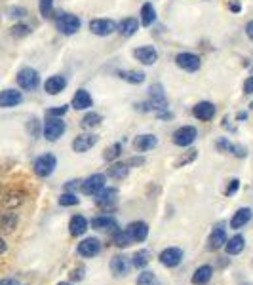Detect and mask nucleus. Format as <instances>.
Wrapping results in <instances>:
<instances>
[{"label":"nucleus","instance_id":"nucleus-1","mask_svg":"<svg viewBox=\"0 0 253 285\" xmlns=\"http://www.w3.org/2000/svg\"><path fill=\"white\" fill-rule=\"evenodd\" d=\"M55 167H57V158L50 152L38 156L33 164V169L38 177H50V175L55 171Z\"/></svg>","mask_w":253,"mask_h":285},{"label":"nucleus","instance_id":"nucleus-2","mask_svg":"<svg viewBox=\"0 0 253 285\" xmlns=\"http://www.w3.org/2000/svg\"><path fill=\"white\" fill-rule=\"evenodd\" d=\"M40 84V76L38 73L31 69V67H23L19 73H17V86L25 92H34Z\"/></svg>","mask_w":253,"mask_h":285},{"label":"nucleus","instance_id":"nucleus-3","mask_svg":"<svg viewBox=\"0 0 253 285\" xmlns=\"http://www.w3.org/2000/svg\"><path fill=\"white\" fill-rule=\"evenodd\" d=\"M55 27L61 34L65 36H71V34H76L80 31V19L73 13H61L59 17L55 19Z\"/></svg>","mask_w":253,"mask_h":285},{"label":"nucleus","instance_id":"nucleus-4","mask_svg":"<svg viewBox=\"0 0 253 285\" xmlns=\"http://www.w3.org/2000/svg\"><path fill=\"white\" fill-rule=\"evenodd\" d=\"M105 183H107V175H103V173H93L86 181H82L80 190L86 194V196H95V194L101 192L105 188Z\"/></svg>","mask_w":253,"mask_h":285},{"label":"nucleus","instance_id":"nucleus-5","mask_svg":"<svg viewBox=\"0 0 253 285\" xmlns=\"http://www.w3.org/2000/svg\"><path fill=\"white\" fill-rule=\"evenodd\" d=\"M65 133V122L61 118H50L48 116L46 124H44V137L48 141H57Z\"/></svg>","mask_w":253,"mask_h":285},{"label":"nucleus","instance_id":"nucleus-6","mask_svg":"<svg viewBox=\"0 0 253 285\" xmlns=\"http://www.w3.org/2000/svg\"><path fill=\"white\" fill-rule=\"evenodd\" d=\"M101 251V242L97 238H86L82 239L76 247V253L84 259H92V257H97Z\"/></svg>","mask_w":253,"mask_h":285},{"label":"nucleus","instance_id":"nucleus-7","mask_svg":"<svg viewBox=\"0 0 253 285\" xmlns=\"http://www.w3.org/2000/svg\"><path fill=\"white\" fill-rule=\"evenodd\" d=\"M196 135H198L196 127L183 126V127H179L177 131L173 133V143H175L177 146H188V145H193L194 141H196Z\"/></svg>","mask_w":253,"mask_h":285},{"label":"nucleus","instance_id":"nucleus-8","mask_svg":"<svg viewBox=\"0 0 253 285\" xmlns=\"http://www.w3.org/2000/svg\"><path fill=\"white\" fill-rule=\"evenodd\" d=\"M97 143V135L95 133H82L78 137H74L73 141V150L76 154H84L88 150H92Z\"/></svg>","mask_w":253,"mask_h":285},{"label":"nucleus","instance_id":"nucleus-9","mask_svg":"<svg viewBox=\"0 0 253 285\" xmlns=\"http://www.w3.org/2000/svg\"><path fill=\"white\" fill-rule=\"evenodd\" d=\"M158 260L160 265L167 266V268H175L183 260V251H181L179 247H167V249H164V251L160 253Z\"/></svg>","mask_w":253,"mask_h":285},{"label":"nucleus","instance_id":"nucleus-10","mask_svg":"<svg viewBox=\"0 0 253 285\" xmlns=\"http://www.w3.org/2000/svg\"><path fill=\"white\" fill-rule=\"evenodd\" d=\"M116 29H118V25H116L113 19H93L92 23H90V31H92L95 36H109V34H113Z\"/></svg>","mask_w":253,"mask_h":285},{"label":"nucleus","instance_id":"nucleus-11","mask_svg":"<svg viewBox=\"0 0 253 285\" xmlns=\"http://www.w3.org/2000/svg\"><path fill=\"white\" fill-rule=\"evenodd\" d=\"M209 249L212 251H217V249H221V247L226 244V228H225V223H219V225L213 226L212 230V236H209Z\"/></svg>","mask_w":253,"mask_h":285},{"label":"nucleus","instance_id":"nucleus-12","mask_svg":"<svg viewBox=\"0 0 253 285\" xmlns=\"http://www.w3.org/2000/svg\"><path fill=\"white\" fill-rule=\"evenodd\" d=\"M175 63L177 67H181L183 71H188V73H194V71H198L200 69V57L196 53H179L177 57H175Z\"/></svg>","mask_w":253,"mask_h":285},{"label":"nucleus","instance_id":"nucleus-13","mask_svg":"<svg viewBox=\"0 0 253 285\" xmlns=\"http://www.w3.org/2000/svg\"><path fill=\"white\" fill-rule=\"evenodd\" d=\"M109 266H111V272H113L114 276L124 278V276L130 272V268H132V260L128 259L126 255H114Z\"/></svg>","mask_w":253,"mask_h":285},{"label":"nucleus","instance_id":"nucleus-14","mask_svg":"<svg viewBox=\"0 0 253 285\" xmlns=\"http://www.w3.org/2000/svg\"><path fill=\"white\" fill-rule=\"evenodd\" d=\"M133 57L139 61V63H143V65L151 67L158 61V52L153 46H141L133 52Z\"/></svg>","mask_w":253,"mask_h":285},{"label":"nucleus","instance_id":"nucleus-15","mask_svg":"<svg viewBox=\"0 0 253 285\" xmlns=\"http://www.w3.org/2000/svg\"><path fill=\"white\" fill-rule=\"evenodd\" d=\"M92 228L93 230H99V232H111V230H116L118 228V223L114 217H109V215H101V217H95L92 219Z\"/></svg>","mask_w":253,"mask_h":285},{"label":"nucleus","instance_id":"nucleus-16","mask_svg":"<svg viewBox=\"0 0 253 285\" xmlns=\"http://www.w3.org/2000/svg\"><path fill=\"white\" fill-rule=\"evenodd\" d=\"M21 101H23V93L17 92V90H4V92H0V106L2 108L17 106Z\"/></svg>","mask_w":253,"mask_h":285},{"label":"nucleus","instance_id":"nucleus-17","mask_svg":"<svg viewBox=\"0 0 253 285\" xmlns=\"http://www.w3.org/2000/svg\"><path fill=\"white\" fill-rule=\"evenodd\" d=\"M193 114L202 122H207L215 116V105L209 103V101H200L198 105L193 106Z\"/></svg>","mask_w":253,"mask_h":285},{"label":"nucleus","instance_id":"nucleus-18","mask_svg":"<svg viewBox=\"0 0 253 285\" xmlns=\"http://www.w3.org/2000/svg\"><path fill=\"white\" fill-rule=\"evenodd\" d=\"M126 232L130 234L132 242H145L146 236H149V226L143 221H137V223H132V225L126 228Z\"/></svg>","mask_w":253,"mask_h":285},{"label":"nucleus","instance_id":"nucleus-19","mask_svg":"<svg viewBox=\"0 0 253 285\" xmlns=\"http://www.w3.org/2000/svg\"><path fill=\"white\" fill-rule=\"evenodd\" d=\"M67 87V80L65 76L61 74H55V76H50V78L44 82V90H46L48 95H57Z\"/></svg>","mask_w":253,"mask_h":285},{"label":"nucleus","instance_id":"nucleus-20","mask_svg":"<svg viewBox=\"0 0 253 285\" xmlns=\"http://www.w3.org/2000/svg\"><path fill=\"white\" fill-rule=\"evenodd\" d=\"M156 137L151 135V133H146V135H137L135 141H133V146H135V150H139V152H149V150H153L154 146H156Z\"/></svg>","mask_w":253,"mask_h":285},{"label":"nucleus","instance_id":"nucleus-21","mask_svg":"<svg viewBox=\"0 0 253 285\" xmlns=\"http://www.w3.org/2000/svg\"><path fill=\"white\" fill-rule=\"evenodd\" d=\"M17 213H13V209H6L0 213V230L4 232H12L17 226Z\"/></svg>","mask_w":253,"mask_h":285},{"label":"nucleus","instance_id":"nucleus-22","mask_svg":"<svg viewBox=\"0 0 253 285\" xmlns=\"http://www.w3.org/2000/svg\"><path fill=\"white\" fill-rule=\"evenodd\" d=\"M92 105H93V99H92V95H90V92L78 90V92L74 93V97H73L74 111H86V108H90Z\"/></svg>","mask_w":253,"mask_h":285},{"label":"nucleus","instance_id":"nucleus-23","mask_svg":"<svg viewBox=\"0 0 253 285\" xmlns=\"http://www.w3.org/2000/svg\"><path fill=\"white\" fill-rule=\"evenodd\" d=\"M88 226H90V221L86 217L74 215L71 223H69V232H71V236H82V234H86Z\"/></svg>","mask_w":253,"mask_h":285},{"label":"nucleus","instance_id":"nucleus-24","mask_svg":"<svg viewBox=\"0 0 253 285\" xmlns=\"http://www.w3.org/2000/svg\"><path fill=\"white\" fill-rule=\"evenodd\" d=\"M246 249V238L242 234H236L230 239H226L225 244V251L228 255H240V253Z\"/></svg>","mask_w":253,"mask_h":285},{"label":"nucleus","instance_id":"nucleus-25","mask_svg":"<svg viewBox=\"0 0 253 285\" xmlns=\"http://www.w3.org/2000/svg\"><path fill=\"white\" fill-rule=\"evenodd\" d=\"M213 268L209 265H202L196 268V272L193 274V283L194 285H207L212 281Z\"/></svg>","mask_w":253,"mask_h":285},{"label":"nucleus","instance_id":"nucleus-26","mask_svg":"<svg viewBox=\"0 0 253 285\" xmlns=\"http://www.w3.org/2000/svg\"><path fill=\"white\" fill-rule=\"evenodd\" d=\"M249 219H251V209L249 207H242V209L234 213V217L230 219V228L238 230L242 226H246L249 223Z\"/></svg>","mask_w":253,"mask_h":285},{"label":"nucleus","instance_id":"nucleus-27","mask_svg":"<svg viewBox=\"0 0 253 285\" xmlns=\"http://www.w3.org/2000/svg\"><path fill=\"white\" fill-rule=\"evenodd\" d=\"M128 173H130V166L128 164H124V162H113L111 167H109V171H107V175L116 181H122L128 177Z\"/></svg>","mask_w":253,"mask_h":285},{"label":"nucleus","instance_id":"nucleus-28","mask_svg":"<svg viewBox=\"0 0 253 285\" xmlns=\"http://www.w3.org/2000/svg\"><path fill=\"white\" fill-rule=\"evenodd\" d=\"M23 202H25V194L23 192H10L2 198L0 206L4 207V209H15V207H19Z\"/></svg>","mask_w":253,"mask_h":285},{"label":"nucleus","instance_id":"nucleus-29","mask_svg":"<svg viewBox=\"0 0 253 285\" xmlns=\"http://www.w3.org/2000/svg\"><path fill=\"white\" fill-rule=\"evenodd\" d=\"M137 29H139V21L135 19V17H126L124 21L118 23V33L122 36H133V34L137 33Z\"/></svg>","mask_w":253,"mask_h":285},{"label":"nucleus","instance_id":"nucleus-30","mask_svg":"<svg viewBox=\"0 0 253 285\" xmlns=\"http://www.w3.org/2000/svg\"><path fill=\"white\" fill-rule=\"evenodd\" d=\"M97 198H95V204H99V206H113L114 202H116V188H103L101 192L95 194Z\"/></svg>","mask_w":253,"mask_h":285},{"label":"nucleus","instance_id":"nucleus-31","mask_svg":"<svg viewBox=\"0 0 253 285\" xmlns=\"http://www.w3.org/2000/svg\"><path fill=\"white\" fill-rule=\"evenodd\" d=\"M154 21H156V10H154V6L151 2H146L141 8V23L145 27H151Z\"/></svg>","mask_w":253,"mask_h":285},{"label":"nucleus","instance_id":"nucleus-32","mask_svg":"<svg viewBox=\"0 0 253 285\" xmlns=\"http://www.w3.org/2000/svg\"><path fill=\"white\" fill-rule=\"evenodd\" d=\"M118 76L130 84H143L145 82V73H141V71H118Z\"/></svg>","mask_w":253,"mask_h":285},{"label":"nucleus","instance_id":"nucleus-33","mask_svg":"<svg viewBox=\"0 0 253 285\" xmlns=\"http://www.w3.org/2000/svg\"><path fill=\"white\" fill-rule=\"evenodd\" d=\"M149 262H151V253L146 251V249H139V251L133 253L132 266H135V268H145Z\"/></svg>","mask_w":253,"mask_h":285},{"label":"nucleus","instance_id":"nucleus-34","mask_svg":"<svg viewBox=\"0 0 253 285\" xmlns=\"http://www.w3.org/2000/svg\"><path fill=\"white\" fill-rule=\"evenodd\" d=\"M113 244L116 247H122V249H124V247H128L132 244V238H130V234H128L126 230H118V228H116L113 234Z\"/></svg>","mask_w":253,"mask_h":285},{"label":"nucleus","instance_id":"nucleus-35","mask_svg":"<svg viewBox=\"0 0 253 285\" xmlns=\"http://www.w3.org/2000/svg\"><path fill=\"white\" fill-rule=\"evenodd\" d=\"M101 124V116L97 113H88L84 118L80 120V126L84 129H92V127H97Z\"/></svg>","mask_w":253,"mask_h":285},{"label":"nucleus","instance_id":"nucleus-36","mask_svg":"<svg viewBox=\"0 0 253 285\" xmlns=\"http://www.w3.org/2000/svg\"><path fill=\"white\" fill-rule=\"evenodd\" d=\"M10 34H12L13 38H25L31 34V27L25 25V23H15V25L10 29Z\"/></svg>","mask_w":253,"mask_h":285},{"label":"nucleus","instance_id":"nucleus-37","mask_svg":"<svg viewBox=\"0 0 253 285\" xmlns=\"http://www.w3.org/2000/svg\"><path fill=\"white\" fill-rule=\"evenodd\" d=\"M38 10L44 19H50L53 13V0H38Z\"/></svg>","mask_w":253,"mask_h":285},{"label":"nucleus","instance_id":"nucleus-38","mask_svg":"<svg viewBox=\"0 0 253 285\" xmlns=\"http://www.w3.org/2000/svg\"><path fill=\"white\" fill-rule=\"evenodd\" d=\"M120 154H122V145L120 143H114V145H111L109 148L105 150V154H103V158L107 160V162H114V160L118 158Z\"/></svg>","mask_w":253,"mask_h":285},{"label":"nucleus","instance_id":"nucleus-39","mask_svg":"<svg viewBox=\"0 0 253 285\" xmlns=\"http://www.w3.org/2000/svg\"><path fill=\"white\" fill-rule=\"evenodd\" d=\"M156 276L154 272H149V270H143V272L137 276V285H156Z\"/></svg>","mask_w":253,"mask_h":285},{"label":"nucleus","instance_id":"nucleus-40","mask_svg":"<svg viewBox=\"0 0 253 285\" xmlns=\"http://www.w3.org/2000/svg\"><path fill=\"white\" fill-rule=\"evenodd\" d=\"M80 200L76 198V194L74 192H63L59 196V206L63 207H69V206H78Z\"/></svg>","mask_w":253,"mask_h":285},{"label":"nucleus","instance_id":"nucleus-41","mask_svg":"<svg viewBox=\"0 0 253 285\" xmlns=\"http://www.w3.org/2000/svg\"><path fill=\"white\" fill-rule=\"evenodd\" d=\"M215 146H217V150H219V152H230V154L234 152V145L228 139H226V137H221V139H217Z\"/></svg>","mask_w":253,"mask_h":285},{"label":"nucleus","instance_id":"nucleus-42","mask_svg":"<svg viewBox=\"0 0 253 285\" xmlns=\"http://www.w3.org/2000/svg\"><path fill=\"white\" fill-rule=\"evenodd\" d=\"M8 17H10V19H23V17H27V10L21 6L8 8Z\"/></svg>","mask_w":253,"mask_h":285},{"label":"nucleus","instance_id":"nucleus-43","mask_svg":"<svg viewBox=\"0 0 253 285\" xmlns=\"http://www.w3.org/2000/svg\"><path fill=\"white\" fill-rule=\"evenodd\" d=\"M27 129H29V133H31V137H33V139H38V135H40V122L36 118H31L29 122H27Z\"/></svg>","mask_w":253,"mask_h":285},{"label":"nucleus","instance_id":"nucleus-44","mask_svg":"<svg viewBox=\"0 0 253 285\" xmlns=\"http://www.w3.org/2000/svg\"><path fill=\"white\" fill-rule=\"evenodd\" d=\"M196 156H198V152H196L194 148H193V150H188V152H186L183 158L175 162V167H183V166H186V164H191L193 160H196Z\"/></svg>","mask_w":253,"mask_h":285},{"label":"nucleus","instance_id":"nucleus-45","mask_svg":"<svg viewBox=\"0 0 253 285\" xmlns=\"http://www.w3.org/2000/svg\"><path fill=\"white\" fill-rule=\"evenodd\" d=\"M67 111H69V108H67L65 105H61V106H57V108H50L46 114L50 116V118H61V116H63Z\"/></svg>","mask_w":253,"mask_h":285},{"label":"nucleus","instance_id":"nucleus-46","mask_svg":"<svg viewBox=\"0 0 253 285\" xmlns=\"http://www.w3.org/2000/svg\"><path fill=\"white\" fill-rule=\"evenodd\" d=\"M238 188H240V181L238 179H230L228 181V188L225 190V196H233Z\"/></svg>","mask_w":253,"mask_h":285},{"label":"nucleus","instance_id":"nucleus-47","mask_svg":"<svg viewBox=\"0 0 253 285\" xmlns=\"http://www.w3.org/2000/svg\"><path fill=\"white\" fill-rule=\"evenodd\" d=\"M82 186V181L80 179H73V181H69L65 185V192H74L76 188H80Z\"/></svg>","mask_w":253,"mask_h":285},{"label":"nucleus","instance_id":"nucleus-48","mask_svg":"<svg viewBox=\"0 0 253 285\" xmlns=\"http://www.w3.org/2000/svg\"><path fill=\"white\" fill-rule=\"evenodd\" d=\"M244 93H246V95L253 93V76H249V78L244 82Z\"/></svg>","mask_w":253,"mask_h":285},{"label":"nucleus","instance_id":"nucleus-49","mask_svg":"<svg viewBox=\"0 0 253 285\" xmlns=\"http://www.w3.org/2000/svg\"><path fill=\"white\" fill-rule=\"evenodd\" d=\"M82 274H84V266H78L76 270H73V279H74V281L82 279Z\"/></svg>","mask_w":253,"mask_h":285},{"label":"nucleus","instance_id":"nucleus-50","mask_svg":"<svg viewBox=\"0 0 253 285\" xmlns=\"http://www.w3.org/2000/svg\"><path fill=\"white\" fill-rule=\"evenodd\" d=\"M0 285H21L15 278H4L0 279Z\"/></svg>","mask_w":253,"mask_h":285},{"label":"nucleus","instance_id":"nucleus-51","mask_svg":"<svg viewBox=\"0 0 253 285\" xmlns=\"http://www.w3.org/2000/svg\"><path fill=\"white\" fill-rule=\"evenodd\" d=\"M246 34H247V38L253 40V21H249L246 25Z\"/></svg>","mask_w":253,"mask_h":285},{"label":"nucleus","instance_id":"nucleus-52","mask_svg":"<svg viewBox=\"0 0 253 285\" xmlns=\"http://www.w3.org/2000/svg\"><path fill=\"white\" fill-rule=\"evenodd\" d=\"M143 162H145L143 158H132L130 162H128V166H132V167H133V166H141Z\"/></svg>","mask_w":253,"mask_h":285},{"label":"nucleus","instance_id":"nucleus-53","mask_svg":"<svg viewBox=\"0 0 253 285\" xmlns=\"http://www.w3.org/2000/svg\"><path fill=\"white\" fill-rule=\"evenodd\" d=\"M6 249H8L6 242H4V239L0 238V255H2V253H6Z\"/></svg>","mask_w":253,"mask_h":285},{"label":"nucleus","instance_id":"nucleus-54","mask_svg":"<svg viewBox=\"0 0 253 285\" xmlns=\"http://www.w3.org/2000/svg\"><path fill=\"white\" fill-rule=\"evenodd\" d=\"M230 10H233V12H240V10H242V6H240V4H236V2H233V4H230Z\"/></svg>","mask_w":253,"mask_h":285},{"label":"nucleus","instance_id":"nucleus-55","mask_svg":"<svg viewBox=\"0 0 253 285\" xmlns=\"http://www.w3.org/2000/svg\"><path fill=\"white\" fill-rule=\"evenodd\" d=\"M57 285H73L71 281H61V283H57Z\"/></svg>","mask_w":253,"mask_h":285}]
</instances>
